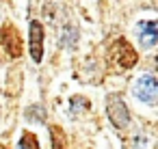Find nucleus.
<instances>
[{"instance_id":"nucleus-1","label":"nucleus","mask_w":158,"mask_h":149,"mask_svg":"<svg viewBox=\"0 0 158 149\" xmlns=\"http://www.w3.org/2000/svg\"><path fill=\"white\" fill-rule=\"evenodd\" d=\"M106 115L110 119V123L117 127V130H123L128 127L130 123V112H128V106L123 102V97L119 93H110L106 97Z\"/></svg>"},{"instance_id":"nucleus-2","label":"nucleus","mask_w":158,"mask_h":149,"mask_svg":"<svg viewBox=\"0 0 158 149\" xmlns=\"http://www.w3.org/2000/svg\"><path fill=\"white\" fill-rule=\"evenodd\" d=\"M0 39H2V48L7 50L11 58L22 56V35L15 24H5L2 30H0Z\"/></svg>"},{"instance_id":"nucleus-3","label":"nucleus","mask_w":158,"mask_h":149,"mask_svg":"<svg viewBox=\"0 0 158 149\" xmlns=\"http://www.w3.org/2000/svg\"><path fill=\"white\" fill-rule=\"evenodd\" d=\"M132 93H134V97H136V99H141V102H145V104H154V102H156V95H158L156 78H154L152 74L141 76V78L134 82Z\"/></svg>"},{"instance_id":"nucleus-4","label":"nucleus","mask_w":158,"mask_h":149,"mask_svg":"<svg viewBox=\"0 0 158 149\" xmlns=\"http://www.w3.org/2000/svg\"><path fill=\"white\" fill-rule=\"evenodd\" d=\"M110 56L123 67V69H130V67H134L136 65V52H134V48L126 41V39H117L113 46H110Z\"/></svg>"},{"instance_id":"nucleus-5","label":"nucleus","mask_w":158,"mask_h":149,"mask_svg":"<svg viewBox=\"0 0 158 149\" xmlns=\"http://www.w3.org/2000/svg\"><path fill=\"white\" fill-rule=\"evenodd\" d=\"M31 56L35 63H39L44 56V26L37 20L31 22Z\"/></svg>"},{"instance_id":"nucleus-6","label":"nucleus","mask_w":158,"mask_h":149,"mask_svg":"<svg viewBox=\"0 0 158 149\" xmlns=\"http://www.w3.org/2000/svg\"><path fill=\"white\" fill-rule=\"evenodd\" d=\"M139 37H141V43L143 48H152L158 39V24L154 20L149 22H141L139 24Z\"/></svg>"},{"instance_id":"nucleus-7","label":"nucleus","mask_w":158,"mask_h":149,"mask_svg":"<svg viewBox=\"0 0 158 149\" xmlns=\"http://www.w3.org/2000/svg\"><path fill=\"white\" fill-rule=\"evenodd\" d=\"M18 149H39V140L33 132H24L22 138H20V145Z\"/></svg>"},{"instance_id":"nucleus-8","label":"nucleus","mask_w":158,"mask_h":149,"mask_svg":"<svg viewBox=\"0 0 158 149\" xmlns=\"http://www.w3.org/2000/svg\"><path fill=\"white\" fill-rule=\"evenodd\" d=\"M50 136H52V149H67L65 147V136H63V132L56 125L50 127Z\"/></svg>"},{"instance_id":"nucleus-9","label":"nucleus","mask_w":158,"mask_h":149,"mask_svg":"<svg viewBox=\"0 0 158 149\" xmlns=\"http://www.w3.org/2000/svg\"><path fill=\"white\" fill-rule=\"evenodd\" d=\"M69 106H72V110H74V112H80V108H82V110H89V106H91V104H89L87 99H82V97H74Z\"/></svg>"},{"instance_id":"nucleus-10","label":"nucleus","mask_w":158,"mask_h":149,"mask_svg":"<svg viewBox=\"0 0 158 149\" xmlns=\"http://www.w3.org/2000/svg\"><path fill=\"white\" fill-rule=\"evenodd\" d=\"M74 39H76V30L67 26V28H65V35H63V39H61V41H63V46H67V48H69V46H74Z\"/></svg>"},{"instance_id":"nucleus-11","label":"nucleus","mask_w":158,"mask_h":149,"mask_svg":"<svg viewBox=\"0 0 158 149\" xmlns=\"http://www.w3.org/2000/svg\"><path fill=\"white\" fill-rule=\"evenodd\" d=\"M0 149H5V147H0Z\"/></svg>"}]
</instances>
